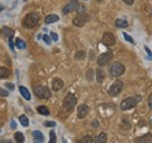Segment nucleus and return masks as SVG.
I'll use <instances>...</instances> for the list:
<instances>
[{"label": "nucleus", "mask_w": 152, "mask_h": 143, "mask_svg": "<svg viewBox=\"0 0 152 143\" xmlns=\"http://www.w3.org/2000/svg\"><path fill=\"white\" fill-rule=\"evenodd\" d=\"M39 20H40V17H39L38 13H37V12H31V13H28V14L23 18L22 25H23V27L32 29V28H34L39 24Z\"/></svg>", "instance_id": "obj_1"}, {"label": "nucleus", "mask_w": 152, "mask_h": 143, "mask_svg": "<svg viewBox=\"0 0 152 143\" xmlns=\"http://www.w3.org/2000/svg\"><path fill=\"white\" fill-rule=\"evenodd\" d=\"M140 100H142V97H140L139 95L126 97V99H124V100L121 102L119 107H121L122 110H130V109H132V108L136 107V106L140 102Z\"/></svg>", "instance_id": "obj_2"}, {"label": "nucleus", "mask_w": 152, "mask_h": 143, "mask_svg": "<svg viewBox=\"0 0 152 143\" xmlns=\"http://www.w3.org/2000/svg\"><path fill=\"white\" fill-rule=\"evenodd\" d=\"M34 94L38 96L39 99H43V100H48L52 96V91L47 86H42L39 85L34 88Z\"/></svg>", "instance_id": "obj_3"}, {"label": "nucleus", "mask_w": 152, "mask_h": 143, "mask_svg": "<svg viewBox=\"0 0 152 143\" xmlns=\"http://www.w3.org/2000/svg\"><path fill=\"white\" fill-rule=\"evenodd\" d=\"M76 103H77V99L74 94L72 93H68L67 96L64 97L63 100V108L67 110V111H72L74 108H75Z\"/></svg>", "instance_id": "obj_4"}, {"label": "nucleus", "mask_w": 152, "mask_h": 143, "mask_svg": "<svg viewBox=\"0 0 152 143\" xmlns=\"http://www.w3.org/2000/svg\"><path fill=\"white\" fill-rule=\"evenodd\" d=\"M124 72H125V67L121 62H114L109 68V73L113 77H119L121 75L124 74Z\"/></svg>", "instance_id": "obj_5"}, {"label": "nucleus", "mask_w": 152, "mask_h": 143, "mask_svg": "<svg viewBox=\"0 0 152 143\" xmlns=\"http://www.w3.org/2000/svg\"><path fill=\"white\" fill-rule=\"evenodd\" d=\"M122 89H123V82L119 81V80H117V81H115L114 83L109 87L108 94H109L110 96H117V95L122 91Z\"/></svg>", "instance_id": "obj_6"}, {"label": "nucleus", "mask_w": 152, "mask_h": 143, "mask_svg": "<svg viewBox=\"0 0 152 143\" xmlns=\"http://www.w3.org/2000/svg\"><path fill=\"white\" fill-rule=\"evenodd\" d=\"M89 19H90V17H89L88 13H81V14H78L73 20V24H74V26H76V27H82V26H84L89 21Z\"/></svg>", "instance_id": "obj_7"}, {"label": "nucleus", "mask_w": 152, "mask_h": 143, "mask_svg": "<svg viewBox=\"0 0 152 143\" xmlns=\"http://www.w3.org/2000/svg\"><path fill=\"white\" fill-rule=\"evenodd\" d=\"M111 59H113V53H110V52L101 54L97 57V65H98V67H103V66L108 65L111 61Z\"/></svg>", "instance_id": "obj_8"}, {"label": "nucleus", "mask_w": 152, "mask_h": 143, "mask_svg": "<svg viewBox=\"0 0 152 143\" xmlns=\"http://www.w3.org/2000/svg\"><path fill=\"white\" fill-rule=\"evenodd\" d=\"M78 8H80V2H78L77 0H70V1L63 7L62 12H63V14H68V13H70V12H73V11H78Z\"/></svg>", "instance_id": "obj_9"}, {"label": "nucleus", "mask_w": 152, "mask_h": 143, "mask_svg": "<svg viewBox=\"0 0 152 143\" xmlns=\"http://www.w3.org/2000/svg\"><path fill=\"white\" fill-rule=\"evenodd\" d=\"M102 42L105 45V46H108V47H110V46H114L115 43H116V38L113 33H110V32H105L103 36H102Z\"/></svg>", "instance_id": "obj_10"}, {"label": "nucleus", "mask_w": 152, "mask_h": 143, "mask_svg": "<svg viewBox=\"0 0 152 143\" xmlns=\"http://www.w3.org/2000/svg\"><path fill=\"white\" fill-rule=\"evenodd\" d=\"M89 113V107L86 103H82L77 108V117L78 119H84Z\"/></svg>", "instance_id": "obj_11"}, {"label": "nucleus", "mask_w": 152, "mask_h": 143, "mask_svg": "<svg viewBox=\"0 0 152 143\" xmlns=\"http://www.w3.org/2000/svg\"><path fill=\"white\" fill-rule=\"evenodd\" d=\"M64 86V82L60 79V77H54L52 81V89L54 91H58L60 89H62Z\"/></svg>", "instance_id": "obj_12"}, {"label": "nucleus", "mask_w": 152, "mask_h": 143, "mask_svg": "<svg viewBox=\"0 0 152 143\" xmlns=\"http://www.w3.org/2000/svg\"><path fill=\"white\" fill-rule=\"evenodd\" d=\"M152 140V134L151 133H148L140 137H137L134 139V143H151Z\"/></svg>", "instance_id": "obj_13"}, {"label": "nucleus", "mask_w": 152, "mask_h": 143, "mask_svg": "<svg viewBox=\"0 0 152 143\" xmlns=\"http://www.w3.org/2000/svg\"><path fill=\"white\" fill-rule=\"evenodd\" d=\"M34 143H43V134L40 130H34L32 133Z\"/></svg>", "instance_id": "obj_14"}, {"label": "nucleus", "mask_w": 152, "mask_h": 143, "mask_svg": "<svg viewBox=\"0 0 152 143\" xmlns=\"http://www.w3.org/2000/svg\"><path fill=\"white\" fill-rule=\"evenodd\" d=\"M19 91H20V94L23 96V99H25V100H27V101H29V100H31V93L28 91V89H27L26 87H23V86H19Z\"/></svg>", "instance_id": "obj_15"}, {"label": "nucleus", "mask_w": 152, "mask_h": 143, "mask_svg": "<svg viewBox=\"0 0 152 143\" xmlns=\"http://www.w3.org/2000/svg\"><path fill=\"white\" fill-rule=\"evenodd\" d=\"M94 141H95L96 143H107V141H108V136H107L105 133H99L95 139H94Z\"/></svg>", "instance_id": "obj_16"}, {"label": "nucleus", "mask_w": 152, "mask_h": 143, "mask_svg": "<svg viewBox=\"0 0 152 143\" xmlns=\"http://www.w3.org/2000/svg\"><path fill=\"white\" fill-rule=\"evenodd\" d=\"M104 77H105V75H104V72L102 68H97L96 69V81L98 82V83H102L103 81H104Z\"/></svg>", "instance_id": "obj_17"}, {"label": "nucleus", "mask_w": 152, "mask_h": 143, "mask_svg": "<svg viewBox=\"0 0 152 143\" xmlns=\"http://www.w3.org/2000/svg\"><path fill=\"white\" fill-rule=\"evenodd\" d=\"M58 15H56V14H49V15H47L46 17V19H45V22L46 24H54V22H56V21H58Z\"/></svg>", "instance_id": "obj_18"}, {"label": "nucleus", "mask_w": 152, "mask_h": 143, "mask_svg": "<svg viewBox=\"0 0 152 143\" xmlns=\"http://www.w3.org/2000/svg\"><path fill=\"white\" fill-rule=\"evenodd\" d=\"M1 32H2V34L6 36V38H13V35H14V31L13 29H11L10 27H7V26H5L2 29H1Z\"/></svg>", "instance_id": "obj_19"}, {"label": "nucleus", "mask_w": 152, "mask_h": 143, "mask_svg": "<svg viewBox=\"0 0 152 143\" xmlns=\"http://www.w3.org/2000/svg\"><path fill=\"white\" fill-rule=\"evenodd\" d=\"M115 25H116V27H118V28H126L129 24H128V21H126V20L117 19V20L115 21Z\"/></svg>", "instance_id": "obj_20"}, {"label": "nucleus", "mask_w": 152, "mask_h": 143, "mask_svg": "<svg viewBox=\"0 0 152 143\" xmlns=\"http://www.w3.org/2000/svg\"><path fill=\"white\" fill-rule=\"evenodd\" d=\"M10 74H11V72H10L8 68L0 66V80H1V79H6V77H8Z\"/></svg>", "instance_id": "obj_21"}, {"label": "nucleus", "mask_w": 152, "mask_h": 143, "mask_svg": "<svg viewBox=\"0 0 152 143\" xmlns=\"http://www.w3.org/2000/svg\"><path fill=\"white\" fill-rule=\"evenodd\" d=\"M38 113H39V114H41V115H43V116H48V115L50 114L49 109L46 107V106H39V107H38Z\"/></svg>", "instance_id": "obj_22"}, {"label": "nucleus", "mask_w": 152, "mask_h": 143, "mask_svg": "<svg viewBox=\"0 0 152 143\" xmlns=\"http://www.w3.org/2000/svg\"><path fill=\"white\" fill-rule=\"evenodd\" d=\"M14 140L17 141V143H23L25 142V135L20 131H17L14 134Z\"/></svg>", "instance_id": "obj_23"}, {"label": "nucleus", "mask_w": 152, "mask_h": 143, "mask_svg": "<svg viewBox=\"0 0 152 143\" xmlns=\"http://www.w3.org/2000/svg\"><path fill=\"white\" fill-rule=\"evenodd\" d=\"M19 121L23 127H28L29 125V120H28V117L26 115H21L19 117Z\"/></svg>", "instance_id": "obj_24"}, {"label": "nucleus", "mask_w": 152, "mask_h": 143, "mask_svg": "<svg viewBox=\"0 0 152 143\" xmlns=\"http://www.w3.org/2000/svg\"><path fill=\"white\" fill-rule=\"evenodd\" d=\"M94 142V139L90 136V135H86V136H83L80 141H78V143H93Z\"/></svg>", "instance_id": "obj_25"}, {"label": "nucleus", "mask_w": 152, "mask_h": 143, "mask_svg": "<svg viewBox=\"0 0 152 143\" xmlns=\"http://www.w3.org/2000/svg\"><path fill=\"white\" fill-rule=\"evenodd\" d=\"M15 45H17V47H18L19 49H25V48H26V43H25V41H23L22 39H20V38L17 39Z\"/></svg>", "instance_id": "obj_26"}, {"label": "nucleus", "mask_w": 152, "mask_h": 143, "mask_svg": "<svg viewBox=\"0 0 152 143\" xmlns=\"http://www.w3.org/2000/svg\"><path fill=\"white\" fill-rule=\"evenodd\" d=\"M84 57H86V52H84V51H78V52H76V54H75L76 60H83Z\"/></svg>", "instance_id": "obj_27"}, {"label": "nucleus", "mask_w": 152, "mask_h": 143, "mask_svg": "<svg viewBox=\"0 0 152 143\" xmlns=\"http://www.w3.org/2000/svg\"><path fill=\"white\" fill-rule=\"evenodd\" d=\"M48 143H56V133L53 130L49 133V142Z\"/></svg>", "instance_id": "obj_28"}, {"label": "nucleus", "mask_w": 152, "mask_h": 143, "mask_svg": "<svg viewBox=\"0 0 152 143\" xmlns=\"http://www.w3.org/2000/svg\"><path fill=\"white\" fill-rule=\"evenodd\" d=\"M123 36H124V39H125L126 41H129L130 43H134V40H133V39H132V38H131L130 35H128V34H126L125 32L123 33Z\"/></svg>", "instance_id": "obj_29"}, {"label": "nucleus", "mask_w": 152, "mask_h": 143, "mask_svg": "<svg viewBox=\"0 0 152 143\" xmlns=\"http://www.w3.org/2000/svg\"><path fill=\"white\" fill-rule=\"evenodd\" d=\"M93 69H89V71L87 72V80L88 81H93Z\"/></svg>", "instance_id": "obj_30"}, {"label": "nucleus", "mask_w": 152, "mask_h": 143, "mask_svg": "<svg viewBox=\"0 0 152 143\" xmlns=\"http://www.w3.org/2000/svg\"><path fill=\"white\" fill-rule=\"evenodd\" d=\"M45 125H46V127H55L56 123H55L54 121H47V122H45Z\"/></svg>", "instance_id": "obj_31"}, {"label": "nucleus", "mask_w": 152, "mask_h": 143, "mask_svg": "<svg viewBox=\"0 0 152 143\" xmlns=\"http://www.w3.org/2000/svg\"><path fill=\"white\" fill-rule=\"evenodd\" d=\"M0 96H4V97L8 96V91H7V90L1 89V88H0Z\"/></svg>", "instance_id": "obj_32"}, {"label": "nucleus", "mask_w": 152, "mask_h": 143, "mask_svg": "<svg viewBox=\"0 0 152 143\" xmlns=\"http://www.w3.org/2000/svg\"><path fill=\"white\" fill-rule=\"evenodd\" d=\"M144 49H145V52H146V53L149 54V57H150V60H152V52L150 51V48H149L148 46H145V47H144Z\"/></svg>", "instance_id": "obj_33"}, {"label": "nucleus", "mask_w": 152, "mask_h": 143, "mask_svg": "<svg viewBox=\"0 0 152 143\" xmlns=\"http://www.w3.org/2000/svg\"><path fill=\"white\" fill-rule=\"evenodd\" d=\"M148 103H149V107H150V109L152 110V93L149 95V97H148Z\"/></svg>", "instance_id": "obj_34"}, {"label": "nucleus", "mask_w": 152, "mask_h": 143, "mask_svg": "<svg viewBox=\"0 0 152 143\" xmlns=\"http://www.w3.org/2000/svg\"><path fill=\"white\" fill-rule=\"evenodd\" d=\"M50 36H52L53 41H57V40H58V35H57L56 33H54V32H52V33H50Z\"/></svg>", "instance_id": "obj_35"}, {"label": "nucleus", "mask_w": 152, "mask_h": 143, "mask_svg": "<svg viewBox=\"0 0 152 143\" xmlns=\"http://www.w3.org/2000/svg\"><path fill=\"white\" fill-rule=\"evenodd\" d=\"M98 125H99V122H98L97 120H94V121L91 122V127H93V128H97Z\"/></svg>", "instance_id": "obj_36"}, {"label": "nucleus", "mask_w": 152, "mask_h": 143, "mask_svg": "<svg viewBox=\"0 0 152 143\" xmlns=\"http://www.w3.org/2000/svg\"><path fill=\"white\" fill-rule=\"evenodd\" d=\"M6 87L11 90L14 89V85H13V83H10V82H7V83H6Z\"/></svg>", "instance_id": "obj_37"}, {"label": "nucleus", "mask_w": 152, "mask_h": 143, "mask_svg": "<svg viewBox=\"0 0 152 143\" xmlns=\"http://www.w3.org/2000/svg\"><path fill=\"white\" fill-rule=\"evenodd\" d=\"M43 40H45V42H46L47 45H50V40H49L48 35H43Z\"/></svg>", "instance_id": "obj_38"}, {"label": "nucleus", "mask_w": 152, "mask_h": 143, "mask_svg": "<svg viewBox=\"0 0 152 143\" xmlns=\"http://www.w3.org/2000/svg\"><path fill=\"white\" fill-rule=\"evenodd\" d=\"M126 5H129V6H131V5H133V2H134V0H123Z\"/></svg>", "instance_id": "obj_39"}, {"label": "nucleus", "mask_w": 152, "mask_h": 143, "mask_svg": "<svg viewBox=\"0 0 152 143\" xmlns=\"http://www.w3.org/2000/svg\"><path fill=\"white\" fill-rule=\"evenodd\" d=\"M11 127H12V129H15V128H17V123H15V121H11Z\"/></svg>", "instance_id": "obj_40"}, {"label": "nucleus", "mask_w": 152, "mask_h": 143, "mask_svg": "<svg viewBox=\"0 0 152 143\" xmlns=\"http://www.w3.org/2000/svg\"><path fill=\"white\" fill-rule=\"evenodd\" d=\"M1 143H12V141H10V140H2Z\"/></svg>", "instance_id": "obj_41"}, {"label": "nucleus", "mask_w": 152, "mask_h": 143, "mask_svg": "<svg viewBox=\"0 0 152 143\" xmlns=\"http://www.w3.org/2000/svg\"><path fill=\"white\" fill-rule=\"evenodd\" d=\"M2 10H4V6H2V5H0V12H1Z\"/></svg>", "instance_id": "obj_42"}, {"label": "nucleus", "mask_w": 152, "mask_h": 143, "mask_svg": "<svg viewBox=\"0 0 152 143\" xmlns=\"http://www.w3.org/2000/svg\"><path fill=\"white\" fill-rule=\"evenodd\" d=\"M97 2H102V1H104V0H96Z\"/></svg>", "instance_id": "obj_43"}, {"label": "nucleus", "mask_w": 152, "mask_h": 143, "mask_svg": "<svg viewBox=\"0 0 152 143\" xmlns=\"http://www.w3.org/2000/svg\"><path fill=\"white\" fill-rule=\"evenodd\" d=\"M151 127H152V122H151Z\"/></svg>", "instance_id": "obj_44"}, {"label": "nucleus", "mask_w": 152, "mask_h": 143, "mask_svg": "<svg viewBox=\"0 0 152 143\" xmlns=\"http://www.w3.org/2000/svg\"><path fill=\"white\" fill-rule=\"evenodd\" d=\"M151 143H152V140H151Z\"/></svg>", "instance_id": "obj_45"}, {"label": "nucleus", "mask_w": 152, "mask_h": 143, "mask_svg": "<svg viewBox=\"0 0 152 143\" xmlns=\"http://www.w3.org/2000/svg\"><path fill=\"white\" fill-rule=\"evenodd\" d=\"M0 133H1V130H0Z\"/></svg>", "instance_id": "obj_46"}]
</instances>
